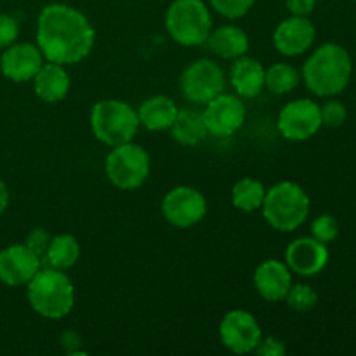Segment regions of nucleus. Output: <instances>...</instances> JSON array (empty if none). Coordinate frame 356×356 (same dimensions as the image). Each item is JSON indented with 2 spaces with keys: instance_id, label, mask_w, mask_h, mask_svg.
Returning <instances> with one entry per match:
<instances>
[{
  "instance_id": "nucleus-1",
  "label": "nucleus",
  "mask_w": 356,
  "mask_h": 356,
  "mask_svg": "<svg viewBox=\"0 0 356 356\" xmlns=\"http://www.w3.org/2000/svg\"><path fill=\"white\" fill-rule=\"evenodd\" d=\"M96 31L79 9L66 3H49L37 17V47L45 61L76 65L90 54Z\"/></svg>"
},
{
  "instance_id": "nucleus-2",
  "label": "nucleus",
  "mask_w": 356,
  "mask_h": 356,
  "mask_svg": "<svg viewBox=\"0 0 356 356\" xmlns=\"http://www.w3.org/2000/svg\"><path fill=\"white\" fill-rule=\"evenodd\" d=\"M353 61L346 47L327 42L316 47L302 65L301 79L309 92L318 97L339 96L348 87Z\"/></svg>"
},
{
  "instance_id": "nucleus-3",
  "label": "nucleus",
  "mask_w": 356,
  "mask_h": 356,
  "mask_svg": "<svg viewBox=\"0 0 356 356\" xmlns=\"http://www.w3.org/2000/svg\"><path fill=\"white\" fill-rule=\"evenodd\" d=\"M26 298L31 309L42 318L61 320L75 306V287L65 271L40 268L26 284Z\"/></svg>"
},
{
  "instance_id": "nucleus-4",
  "label": "nucleus",
  "mask_w": 356,
  "mask_h": 356,
  "mask_svg": "<svg viewBox=\"0 0 356 356\" xmlns=\"http://www.w3.org/2000/svg\"><path fill=\"white\" fill-rule=\"evenodd\" d=\"M261 209L271 228L289 233L305 225L312 211V202L301 184L294 181H280L266 190Z\"/></svg>"
},
{
  "instance_id": "nucleus-5",
  "label": "nucleus",
  "mask_w": 356,
  "mask_h": 356,
  "mask_svg": "<svg viewBox=\"0 0 356 356\" xmlns=\"http://www.w3.org/2000/svg\"><path fill=\"white\" fill-rule=\"evenodd\" d=\"M89 124L94 138L110 148L132 141L141 125L138 111L120 99L97 101L90 110Z\"/></svg>"
},
{
  "instance_id": "nucleus-6",
  "label": "nucleus",
  "mask_w": 356,
  "mask_h": 356,
  "mask_svg": "<svg viewBox=\"0 0 356 356\" xmlns=\"http://www.w3.org/2000/svg\"><path fill=\"white\" fill-rule=\"evenodd\" d=\"M165 30L183 47L204 45L212 30L207 3L204 0H174L165 13Z\"/></svg>"
},
{
  "instance_id": "nucleus-7",
  "label": "nucleus",
  "mask_w": 356,
  "mask_h": 356,
  "mask_svg": "<svg viewBox=\"0 0 356 356\" xmlns=\"http://www.w3.org/2000/svg\"><path fill=\"white\" fill-rule=\"evenodd\" d=\"M104 170L115 188L134 191L148 179L152 162L148 152L143 146L129 141L110 149L104 160Z\"/></svg>"
},
{
  "instance_id": "nucleus-8",
  "label": "nucleus",
  "mask_w": 356,
  "mask_h": 356,
  "mask_svg": "<svg viewBox=\"0 0 356 356\" xmlns=\"http://www.w3.org/2000/svg\"><path fill=\"white\" fill-rule=\"evenodd\" d=\"M226 76L221 66L207 58L197 59L183 70L179 89L184 99L193 104H205L225 92Z\"/></svg>"
},
{
  "instance_id": "nucleus-9",
  "label": "nucleus",
  "mask_w": 356,
  "mask_h": 356,
  "mask_svg": "<svg viewBox=\"0 0 356 356\" xmlns=\"http://www.w3.org/2000/svg\"><path fill=\"white\" fill-rule=\"evenodd\" d=\"M320 104L308 97L289 101L278 113V132L289 141H306L322 129Z\"/></svg>"
},
{
  "instance_id": "nucleus-10",
  "label": "nucleus",
  "mask_w": 356,
  "mask_h": 356,
  "mask_svg": "<svg viewBox=\"0 0 356 356\" xmlns=\"http://www.w3.org/2000/svg\"><path fill=\"white\" fill-rule=\"evenodd\" d=\"M219 337L226 350L235 355L254 353L263 339V330L252 313L245 309H232L219 323Z\"/></svg>"
},
{
  "instance_id": "nucleus-11",
  "label": "nucleus",
  "mask_w": 356,
  "mask_h": 356,
  "mask_svg": "<svg viewBox=\"0 0 356 356\" xmlns=\"http://www.w3.org/2000/svg\"><path fill=\"white\" fill-rule=\"evenodd\" d=\"M162 214L176 228H191L207 214V200L193 186H176L163 197Z\"/></svg>"
},
{
  "instance_id": "nucleus-12",
  "label": "nucleus",
  "mask_w": 356,
  "mask_h": 356,
  "mask_svg": "<svg viewBox=\"0 0 356 356\" xmlns=\"http://www.w3.org/2000/svg\"><path fill=\"white\" fill-rule=\"evenodd\" d=\"M202 115L209 134L216 138H229L243 125L247 110L240 96L221 92L205 103Z\"/></svg>"
},
{
  "instance_id": "nucleus-13",
  "label": "nucleus",
  "mask_w": 356,
  "mask_h": 356,
  "mask_svg": "<svg viewBox=\"0 0 356 356\" xmlns=\"http://www.w3.org/2000/svg\"><path fill=\"white\" fill-rule=\"evenodd\" d=\"M42 268V259L24 243L0 250V282L7 287H23Z\"/></svg>"
},
{
  "instance_id": "nucleus-14",
  "label": "nucleus",
  "mask_w": 356,
  "mask_h": 356,
  "mask_svg": "<svg viewBox=\"0 0 356 356\" xmlns=\"http://www.w3.org/2000/svg\"><path fill=\"white\" fill-rule=\"evenodd\" d=\"M329 257L327 243L318 242L313 236L296 238L285 249V264L291 268L292 273L306 278L322 273L329 263Z\"/></svg>"
},
{
  "instance_id": "nucleus-15",
  "label": "nucleus",
  "mask_w": 356,
  "mask_h": 356,
  "mask_svg": "<svg viewBox=\"0 0 356 356\" xmlns=\"http://www.w3.org/2000/svg\"><path fill=\"white\" fill-rule=\"evenodd\" d=\"M316 28L308 16H291L282 21L273 33V45L282 56L296 58L313 47Z\"/></svg>"
},
{
  "instance_id": "nucleus-16",
  "label": "nucleus",
  "mask_w": 356,
  "mask_h": 356,
  "mask_svg": "<svg viewBox=\"0 0 356 356\" xmlns=\"http://www.w3.org/2000/svg\"><path fill=\"white\" fill-rule=\"evenodd\" d=\"M44 63L45 59L37 44H28V42L16 44L14 42L13 45L3 49L2 56H0V72L10 82H30Z\"/></svg>"
},
{
  "instance_id": "nucleus-17",
  "label": "nucleus",
  "mask_w": 356,
  "mask_h": 356,
  "mask_svg": "<svg viewBox=\"0 0 356 356\" xmlns=\"http://www.w3.org/2000/svg\"><path fill=\"white\" fill-rule=\"evenodd\" d=\"M256 292L268 302L284 301L292 287V271L284 261L266 259L254 271Z\"/></svg>"
},
{
  "instance_id": "nucleus-18",
  "label": "nucleus",
  "mask_w": 356,
  "mask_h": 356,
  "mask_svg": "<svg viewBox=\"0 0 356 356\" xmlns=\"http://www.w3.org/2000/svg\"><path fill=\"white\" fill-rule=\"evenodd\" d=\"M264 76L266 70L257 59L242 56L235 59L232 70H229V83L235 89L236 96L252 99L257 97L264 89Z\"/></svg>"
},
{
  "instance_id": "nucleus-19",
  "label": "nucleus",
  "mask_w": 356,
  "mask_h": 356,
  "mask_svg": "<svg viewBox=\"0 0 356 356\" xmlns=\"http://www.w3.org/2000/svg\"><path fill=\"white\" fill-rule=\"evenodd\" d=\"M33 89L37 97L44 103H59L70 92V75L66 68L58 63L45 61L37 75L33 76Z\"/></svg>"
},
{
  "instance_id": "nucleus-20",
  "label": "nucleus",
  "mask_w": 356,
  "mask_h": 356,
  "mask_svg": "<svg viewBox=\"0 0 356 356\" xmlns=\"http://www.w3.org/2000/svg\"><path fill=\"white\" fill-rule=\"evenodd\" d=\"M212 54L221 59H235L242 58L249 51V37L245 31L235 24H222V26L211 30L207 42Z\"/></svg>"
},
{
  "instance_id": "nucleus-21",
  "label": "nucleus",
  "mask_w": 356,
  "mask_h": 356,
  "mask_svg": "<svg viewBox=\"0 0 356 356\" xmlns=\"http://www.w3.org/2000/svg\"><path fill=\"white\" fill-rule=\"evenodd\" d=\"M177 110L179 108L176 106V103L169 96H162V94L152 96L139 104V124L152 132L169 131L174 118H176Z\"/></svg>"
},
{
  "instance_id": "nucleus-22",
  "label": "nucleus",
  "mask_w": 356,
  "mask_h": 356,
  "mask_svg": "<svg viewBox=\"0 0 356 356\" xmlns=\"http://www.w3.org/2000/svg\"><path fill=\"white\" fill-rule=\"evenodd\" d=\"M169 131L174 141H177L183 146L200 145L209 136V131L204 122V115H202V111L195 110V108L177 110V115Z\"/></svg>"
},
{
  "instance_id": "nucleus-23",
  "label": "nucleus",
  "mask_w": 356,
  "mask_h": 356,
  "mask_svg": "<svg viewBox=\"0 0 356 356\" xmlns=\"http://www.w3.org/2000/svg\"><path fill=\"white\" fill-rule=\"evenodd\" d=\"M44 259L49 268H54L59 271L70 270L80 259V242L75 235L59 233V235L52 236L51 242H49Z\"/></svg>"
},
{
  "instance_id": "nucleus-24",
  "label": "nucleus",
  "mask_w": 356,
  "mask_h": 356,
  "mask_svg": "<svg viewBox=\"0 0 356 356\" xmlns=\"http://www.w3.org/2000/svg\"><path fill=\"white\" fill-rule=\"evenodd\" d=\"M264 195H266V188L261 181L254 177H243L236 181L232 190L233 207L242 212H254L263 207Z\"/></svg>"
},
{
  "instance_id": "nucleus-25",
  "label": "nucleus",
  "mask_w": 356,
  "mask_h": 356,
  "mask_svg": "<svg viewBox=\"0 0 356 356\" xmlns=\"http://www.w3.org/2000/svg\"><path fill=\"white\" fill-rule=\"evenodd\" d=\"M301 82V73L289 63H275L270 68H266V76H264V87L271 94L284 96V94L292 92Z\"/></svg>"
},
{
  "instance_id": "nucleus-26",
  "label": "nucleus",
  "mask_w": 356,
  "mask_h": 356,
  "mask_svg": "<svg viewBox=\"0 0 356 356\" xmlns=\"http://www.w3.org/2000/svg\"><path fill=\"white\" fill-rule=\"evenodd\" d=\"M285 302L289 305V308H292L294 312L299 313H306L312 312L316 305H318V294L313 287L306 284H298L289 289L287 296L284 299Z\"/></svg>"
},
{
  "instance_id": "nucleus-27",
  "label": "nucleus",
  "mask_w": 356,
  "mask_h": 356,
  "mask_svg": "<svg viewBox=\"0 0 356 356\" xmlns=\"http://www.w3.org/2000/svg\"><path fill=\"white\" fill-rule=\"evenodd\" d=\"M312 236L322 243H330L339 236V222L334 216L322 214L313 219Z\"/></svg>"
},
{
  "instance_id": "nucleus-28",
  "label": "nucleus",
  "mask_w": 356,
  "mask_h": 356,
  "mask_svg": "<svg viewBox=\"0 0 356 356\" xmlns=\"http://www.w3.org/2000/svg\"><path fill=\"white\" fill-rule=\"evenodd\" d=\"M209 2L212 9L226 19H240L252 9L256 0H209Z\"/></svg>"
},
{
  "instance_id": "nucleus-29",
  "label": "nucleus",
  "mask_w": 356,
  "mask_h": 356,
  "mask_svg": "<svg viewBox=\"0 0 356 356\" xmlns=\"http://www.w3.org/2000/svg\"><path fill=\"white\" fill-rule=\"evenodd\" d=\"M320 113H322V124L332 129L341 127L348 118L346 106H344V103H341L337 99H330L325 104H322L320 106Z\"/></svg>"
},
{
  "instance_id": "nucleus-30",
  "label": "nucleus",
  "mask_w": 356,
  "mask_h": 356,
  "mask_svg": "<svg viewBox=\"0 0 356 356\" xmlns=\"http://www.w3.org/2000/svg\"><path fill=\"white\" fill-rule=\"evenodd\" d=\"M19 37V23L14 16L0 13V51L13 45Z\"/></svg>"
},
{
  "instance_id": "nucleus-31",
  "label": "nucleus",
  "mask_w": 356,
  "mask_h": 356,
  "mask_svg": "<svg viewBox=\"0 0 356 356\" xmlns=\"http://www.w3.org/2000/svg\"><path fill=\"white\" fill-rule=\"evenodd\" d=\"M51 238H52V236L49 235L47 229L35 228V229H31L30 233H28L24 245H26L30 250H33V252L37 254L40 259H44V254H45V250H47Z\"/></svg>"
},
{
  "instance_id": "nucleus-32",
  "label": "nucleus",
  "mask_w": 356,
  "mask_h": 356,
  "mask_svg": "<svg viewBox=\"0 0 356 356\" xmlns=\"http://www.w3.org/2000/svg\"><path fill=\"white\" fill-rule=\"evenodd\" d=\"M285 351H287V348H285L284 341H280L278 337L270 336L261 339V343L257 344L254 353H257L259 356H284Z\"/></svg>"
},
{
  "instance_id": "nucleus-33",
  "label": "nucleus",
  "mask_w": 356,
  "mask_h": 356,
  "mask_svg": "<svg viewBox=\"0 0 356 356\" xmlns=\"http://www.w3.org/2000/svg\"><path fill=\"white\" fill-rule=\"evenodd\" d=\"M292 16H309L315 10L316 0H285Z\"/></svg>"
},
{
  "instance_id": "nucleus-34",
  "label": "nucleus",
  "mask_w": 356,
  "mask_h": 356,
  "mask_svg": "<svg viewBox=\"0 0 356 356\" xmlns=\"http://www.w3.org/2000/svg\"><path fill=\"white\" fill-rule=\"evenodd\" d=\"M9 200H10V195H9V190H7V184L0 179V216H3V212L7 211V207H9Z\"/></svg>"
}]
</instances>
